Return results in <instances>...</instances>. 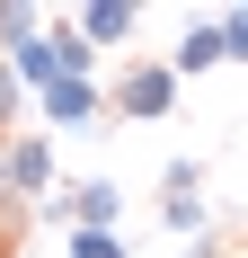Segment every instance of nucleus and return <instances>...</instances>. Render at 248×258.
Instances as JSON below:
<instances>
[{"instance_id": "nucleus-14", "label": "nucleus", "mask_w": 248, "mask_h": 258, "mask_svg": "<svg viewBox=\"0 0 248 258\" xmlns=\"http://www.w3.org/2000/svg\"><path fill=\"white\" fill-rule=\"evenodd\" d=\"M0 196H18V187H9V143H0ZM18 205H27V196H18Z\"/></svg>"}, {"instance_id": "nucleus-10", "label": "nucleus", "mask_w": 248, "mask_h": 258, "mask_svg": "<svg viewBox=\"0 0 248 258\" xmlns=\"http://www.w3.org/2000/svg\"><path fill=\"white\" fill-rule=\"evenodd\" d=\"M62 258H133L124 232H62Z\"/></svg>"}, {"instance_id": "nucleus-5", "label": "nucleus", "mask_w": 248, "mask_h": 258, "mask_svg": "<svg viewBox=\"0 0 248 258\" xmlns=\"http://www.w3.org/2000/svg\"><path fill=\"white\" fill-rule=\"evenodd\" d=\"M71 27H80V36H89V45L106 53V45H124V36L142 27V0H89V9H80Z\"/></svg>"}, {"instance_id": "nucleus-7", "label": "nucleus", "mask_w": 248, "mask_h": 258, "mask_svg": "<svg viewBox=\"0 0 248 258\" xmlns=\"http://www.w3.org/2000/svg\"><path fill=\"white\" fill-rule=\"evenodd\" d=\"M45 45H53V80H98V45L80 27H45Z\"/></svg>"}, {"instance_id": "nucleus-9", "label": "nucleus", "mask_w": 248, "mask_h": 258, "mask_svg": "<svg viewBox=\"0 0 248 258\" xmlns=\"http://www.w3.org/2000/svg\"><path fill=\"white\" fill-rule=\"evenodd\" d=\"M160 223H169L177 240H204V232H213V214H204V196H160Z\"/></svg>"}, {"instance_id": "nucleus-13", "label": "nucleus", "mask_w": 248, "mask_h": 258, "mask_svg": "<svg viewBox=\"0 0 248 258\" xmlns=\"http://www.w3.org/2000/svg\"><path fill=\"white\" fill-rule=\"evenodd\" d=\"M222 62H248V9H222Z\"/></svg>"}, {"instance_id": "nucleus-3", "label": "nucleus", "mask_w": 248, "mask_h": 258, "mask_svg": "<svg viewBox=\"0 0 248 258\" xmlns=\"http://www.w3.org/2000/svg\"><path fill=\"white\" fill-rule=\"evenodd\" d=\"M98 107H106L98 80H53L45 98H36V116H45V134H89V125H98Z\"/></svg>"}, {"instance_id": "nucleus-8", "label": "nucleus", "mask_w": 248, "mask_h": 258, "mask_svg": "<svg viewBox=\"0 0 248 258\" xmlns=\"http://www.w3.org/2000/svg\"><path fill=\"white\" fill-rule=\"evenodd\" d=\"M36 36H45V9H27V0H0V62H9L18 45H36Z\"/></svg>"}, {"instance_id": "nucleus-1", "label": "nucleus", "mask_w": 248, "mask_h": 258, "mask_svg": "<svg viewBox=\"0 0 248 258\" xmlns=\"http://www.w3.org/2000/svg\"><path fill=\"white\" fill-rule=\"evenodd\" d=\"M106 107H124L133 125H160V116H177V72L169 62H124V80H115Z\"/></svg>"}, {"instance_id": "nucleus-2", "label": "nucleus", "mask_w": 248, "mask_h": 258, "mask_svg": "<svg viewBox=\"0 0 248 258\" xmlns=\"http://www.w3.org/2000/svg\"><path fill=\"white\" fill-rule=\"evenodd\" d=\"M62 169H53V134H9V187H18L27 205H45V196H62Z\"/></svg>"}, {"instance_id": "nucleus-4", "label": "nucleus", "mask_w": 248, "mask_h": 258, "mask_svg": "<svg viewBox=\"0 0 248 258\" xmlns=\"http://www.w3.org/2000/svg\"><path fill=\"white\" fill-rule=\"evenodd\" d=\"M124 223V187L115 178H80L71 187V232H115Z\"/></svg>"}, {"instance_id": "nucleus-11", "label": "nucleus", "mask_w": 248, "mask_h": 258, "mask_svg": "<svg viewBox=\"0 0 248 258\" xmlns=\"http://www.w3.org/2000/svg\"><path fill=\"white\" fill-rule=\"evenodd\" d=\"M160 196H204V160H195V152H177L169 169H160Z\"/></svg>"}, {"instance_id": "nucleus-12", "label": "nucleus", "mask_w": 248, "mask_h": 258, "mask_svg": "<svg viewBox=\"0 0 248 258\" xmlns=\"http://www.w3.org/2000/svg\"><path fill=\"white\" fill-rule=\"evenodd\" d=\"M18 116H27V89H18V72L0 62V143H9V125H18Z\"/></svg>"}, {"instance_id": "nucleus-6", "label": "nucleus", "mask_w": 248, "mask_h": 258, "mask_svg": "<svg viewBox=\"0 0 248 258\" xmlns=\"http://www.w3.org/2000/svg\"><path fill=\"white\" fill-rule=\"evenodd\" d=\"M213 62H222V18H186V36L169 45V72L195 80V72H213Z\"/></svg>"}]
</instances>
